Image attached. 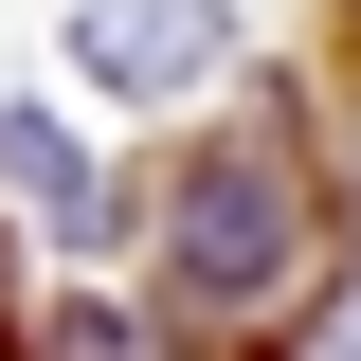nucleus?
Here are the masks:
<instances>
[{
    "label": "nucleus",
    "instance_id": "1",
    "mask_svg": "<svg viewBox=\"0 0 361 361\" xmlns=\"http://www.w3.org/2000/svg\"><path fill=\"white\" fill-rule=\"evenodd\" d=\"M289 271H307V180L271 163V145H199V163L163 180V307L253 325Z\"/></svg>",
    "mask_w": 361,
    "mask_h": 361
},
{
    "label": "nucleus",
    "instance_id": "2",
    "mask_svg": "<svg viewBox=\"0 0 361 361\" xmlns=\"http://www.w3.org/2000/svg\"><path fill=\"white\" fill-rule=\"evenodd\" d=\"M217 37H235L217 0H90L73 18V73L90 90H180V73H217Z\"/></svg>",
    "mask_w": 361,
    "mask_h": 361
},
{
    "label": "nucleus",
    "instance_id": "3",
    "mask_svg": "<svg viewBox=\"0 0 361 361\" xmlns=\"http://www.w3.org/2000/svg\"><path fill=\"white\" fill-rule=\"evenodd\" d=\"M0 180H18L37 217H73V235H90V163H73V145L37 127V109H0Z\"/></svg>",
    "mask_w": 361,
    "mask_h": 361
},
{
    "label": "nucleus",
    "instance_id": "4",
    "mask_svg": "<svg viewBox=\"0 0 361 361\" xmlns=\"http://www.w3.org/2000/svg\"><path fill=\"white\" fill-rule=\"evenodd\" d=\"M54 361H145V325H109V307H73V325H54Z\"/></svg>",
    "mask_w": 361,
    "mask_h": 361
},
{
    "label": "nucleus",
    "instance_id": "5",
    "mask_svg": "<svg viewBox=\"0 0 361 361\" xmlns=\"http://www.w3.org/2000/svg\"><path fill=\"white\" fill-rule=\"evenodd\" d=\"M325 361H361V325H343V343H325Z\"/></svg>",
    "mask_w": 361,
    "mask_h": 361
}]
</instances>
